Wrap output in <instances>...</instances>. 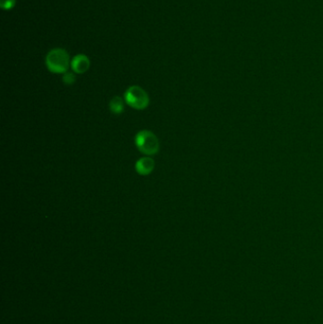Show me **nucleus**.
I'll return each instance as SVG.
<instances>
[{"mask_svg": "<svg viewBox=\"0 0 323 324\" xmlns=\"http://www.w3.org/2000/svg\"><path fill=\"white\" fill-rule=\"evenodd\" d=\"M70 63L68 52L61 48L49 50L46 56V65L50 72L56 74L67 72Z\"/></svg>", "mask_w": 323, "mask_h": 324, "instance_id": "1", "label": "nucleus"}, {"mask_svg": "<svg viewBox=\"0 0 323 324\" xmlns=\"http://www.w3.org/2000/svg\"><path fill=\"white\" fill-rule=\"evenodd\" d=\"M137 149L147 155L155 154L159 150V141L153 132L142 130L138 132L135 138Z\"/></svg>", "mask_w": 323, "mask_h": 324, "instance_id": "2", "label": "nucleus"}, {"mask_svg": "<svg viewBox=\"0 0 323 324\" xmlns=\"http://www.w3.org/2000/svg\"><path fill=\"white\" fill-rule=\"evenodd\" d=\"M124 100L131 107L142 110L149 105V96L140 87L132 86L124 93Z\"/></svg>", "mask_w": 323, "mask_h": 324, "instance_id": "3", "label": "nucleus"}, {"mask_svg": "<svg viewBox=\"0 0 323 324\" xmlns=\"http://www.w3.org/2000/svg\"><path fill=\"white\" fill-rule=\"evenodd\" d=\"M70 66L76 74H83L89 70L90 67V60L89 57L85 54H78L73 57Z\"/></svg>", "mask_w": 323, "mask_h": 324, "instance_id": "4", "label": "nucleus"}, {"mask_svg": "<svg viewBox=\"0 0 323 324\" xmlns=\"http://www.w3.org/2000/svg\"><path fill=\"white\" fill-rule=\"evenodd\" d=\"M154 169V160L152 157L144 156L137 160L136 163V171L141 176H147L151 174Z\"/></svg>", "mask_w": 323, "mask_h": 324, "instance_id": "5", "label": "nucleus"}, {"mask_svg": "<svg viewBox=\"0 0 323 324\" xmlns=\"http://www.w3.org/2000/svg\"><path fill=\"white\" fill-rule=\"evenodd\" d=\"M109 108L111 110V112L114 114H121L123 112L124 109V104H123V100L119 96L114 97L110 104H109Z\"/></svg>", "mask_w": 323, "mask_h": 324, "instance_id": "6", "label": "nucleus"}, {"mask_svg": "<svg viewBox=\"0 0 323 324\" xmlns=\"http://www.w3.org/2000/svg\"><path fill=\"white\" fill-rule=\"evenodd\" d=\"M17 4V0H0V8L4 11H10Z\"/></svg>", "mask_w": 323, "mask_h": 324, "instance_id": "7", "label": "nucleus"}, {"mask_svg": "<svg viewBox=\"0 0 323 324\" xmlns=\"http://www.w3.org/2000/svg\"><path fill=\"white\" fill-rule=\"evenodd\" d=\"M75 80H76V77H75L74 73L69 72V71L64 73V75H63V82L65 83V85H67V86L72 85L73 83L75 82Z\"/></svg>", "mask_w": 323, "mask_h": 324, "instance_id": "8", "label": "nucleus"}]
</instances>
